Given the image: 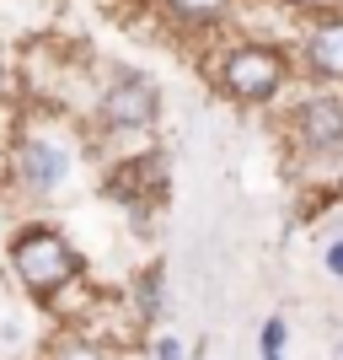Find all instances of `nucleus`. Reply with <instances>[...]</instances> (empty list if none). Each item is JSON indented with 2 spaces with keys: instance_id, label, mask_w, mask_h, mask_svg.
I'll return each instance as SVG.
<instances>
[{
  "instance_id": "obj_7",
  "label": "nucleus",
  "mask_w": 343,
  "mask_h": 360,
  "mask_svg": "<svg viewBox=\"0 0 343 360\" xmlns=\"http://www.w3.org/2000/svg\"><path fill=\"white\" fill-rule=\"evenodd\" d=\"M166 6H172V16L188 22V27H215V22L231 11V0H166Z\"/></svg>"
},
{
  "instance_id": "obj_8",
  "label": "nucleus",
  "mask_w": 343,
  "mask_h": 360,
  "mask_svg": "<svg viewBox=\"0 0 343 360\" xmlns=\"http://www.w3.org/2000/svg\"><path fill=\"white\" fill-rule=\"evenodd\" d=\"M48 360H113V349H102V345H91V339H81V333H70V339H54Z\"/></svg>"
},
{
  "instance_id": "obj_1",
  "label": "nucleus",
  "mask_w": 343,
  "mask_h": 360,
  "mask_svg": "<svg viewBox=\"0 0 343 360\" xmlns=\"http://www.w3.org/2000/svg\"><path fill=\"white\" fill-rule=\"evenodd\" d=\"M11 269L38 301H54L65 285H75L81 258H75V248L54 226H22L11 237Z\"/></svg>"
},
{
  "instance_id": "obj_14",
  "label": "nucleus",
  "mask_w": 343,
  "mask_h": 360,
  "mask_svg": "<svg viewBox=\"0 0 343 360\" xmlns=\"http://www.w3.org/2000/svg\"><path fill=\"white\" fill-rule=\"evenodd\" d=\"M338 360H343V339H338Z\"/></svg>"
},
{
  "instance_id": "obj_6",
  "label": "nucleus",
  "mask_w": 343,
  "mask_h": 360,
  "mask_svg": "<svg viewBox=\"0 0 343 360\" xmlns=\"http://www.w3.org/2000/svg\"><path fill=\"white\" fill-rule=\"evenodd\" d=\"M295 129L306 146L316 150H332L343 146V97H306L295 113Z\"/></svg>"
},
{
  "instance_id": "obj_2",
  "label": "nucleus",
  "mask_w": 343,
  "mask_h": 360,
  "mask_svg": "<svg viewBox=\"0 0 343 360\" xmlns=\"http://www.w3.org/2000/svg\"><path fill=\"white\" fill-rule=\"evenodd\" d=\"M284 54L269 44H236L220 54V70H215V81H220L225 97H236V103H269L274 91L284 86Z\"/></svg>"
},
{
  "instance_id": "obj_13",
  "label": "nucleus",
  "mask_w": 343,
  "mask_h": 360,
  "mask_svg": "<svg viewBox=\"0 0 343 360\" xmlns=\"http://www.w3.org/2000/svg\"><path fill=\"white\" fill-rule=\"evenodd\" d=\"M194 360H204V345H199V349H194Z\"/></svg>"
},
{
  "instance_id": "obj_3",
  "label": "nucleus",
  "mask_w": 343,
  "mask_h": 360,
  "mask_svg": "<svg viewBox=\"0 0 343 360\" xmlns=\"http://www.w3.org/2000/svg\"><path fill=\"white\" fill-rule=\"evenodd\" d=\"M102 124L107 129H145V124H156V86L145 75L123 70L102 91Z\"/></svg>"
},
{
  "instance_id": "obj_5",
  "label": "nucleus",
  "mask_w": 343,
  "mask_h": 360,
  "mask_svg": "<svg viewBox=\"0 0 343 360\" xmlns=\"http://www.w3.org/2000/svg\"><path fill=\"white\" fill-rule=\"evenodd\" d=\"M300 60H306L311 75H322V81H343V16H322V22L306 32Z\"/></svg>"
},
{
  "instance_id": "obj_9",
  "label": "nucleus",
  "mask_w": 343,
  "mask_h": 360,
  "mask_svg": "<svg viewBox=\"0 0 343 360\" xmlns=\"http://www.w3.org/2000/svg\"><path fill=\"white\" fill-rule=\"evenodd\" d=\"M284 339H290V323H284V317H269L263 333H257V355L263 360H284Z\"/></svg>"
},
{
  "instance_id": "obj_10",
  "label": "nucleus",
  "mask_w": 343,
  "mask_h": 360,
  "mask_svg": "<svg viewBox=\"0 0 343 360\" xmlns=\"http://www.w3.org/2000/svg\"><path fill=\"white\" fill-rule=\"evenodd\" d=\"M140 312H145V317L161 312V269H150L145 280H140Z\"/></svg>"
},
{
  "instance_id": "obj_12",
  "label": "nucleus",
  "mask_w": 343,
  "mask_h": 360,
  "mask_svg": "<svg viewBox=\"0 0 343 360\" xmlns=\"http://www.w3.org/2000/svg\"><path fill=\"white\" fill-rule=\"evenodd\" d=\"M322 264H328V274H338V280H343V242H332L328 253H322Z\"/></svg>"
},
{
  "instance_id": "obj_11",
  "label": "nucleus",
  "mask_w": 343,
  "mask_h": 360,
  "mask_svg": "<svg viewBox=\"0 0 343 360\" xmlns=\"http://www.w3.org/2000/svg\"><path fill=\"white\" fill-rule=\"evenodd\" d=\"M150 360H182V345L172 339V333H161V339H156V349H150Z\"/></svg>"
},
{
  "instance_id": "obj_4",
  "label": "nucleus",
  "mask_w": 343,
  "mask_h": 360,
  "mask_svg": "<svg viewBox=\"0 0 343 360\" xmlns=\"http://www.w3.org/2000/svg\"><path fill=\"white\" fill-rule=\"evenodd\" d=\"M65 172H70V150L65 146H54V140H22L16 146V178H22V188L54 194L65 183Z\"/></svg>"
}]
</instances>
